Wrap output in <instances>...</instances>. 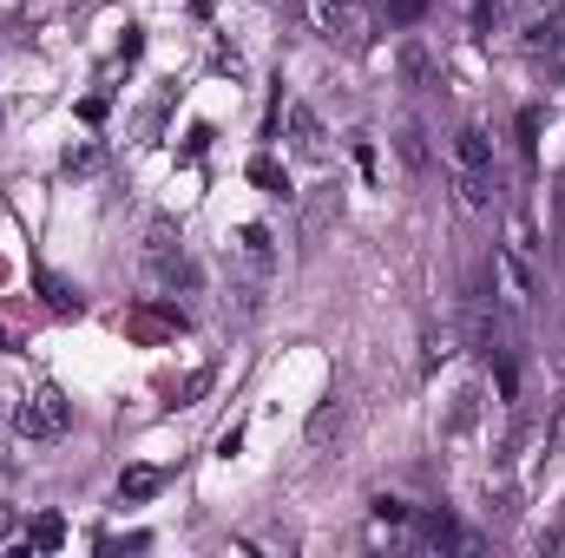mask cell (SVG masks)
I'll return each mask as SVG.
<instances>
[{"label":"cell","mask_w":565,"mask_h":558,"mask_svg":"<svg viewBox=\"0 0 565 558\" xmlns=\"http://www.w3.org/2000/svg\"><path fill=\"white\" fill-rule=\"evenodd\" d=\"M289 144H296L302 158H316V151H322V126H316V112H309V106H289Z\"/></svg>","instance_id":"8992f818"},{"label":"cell","mask_w":565,"mask_h":558,"mask_svg":"<svg viewBox=\"0 0 565 558\" xmlns=\"http://www.w3.org/2000/svg\"><path fill=\"white\" fill-rule=\"evenodd\" d=\"M316 26L329 40H342V46H362V13L349 0H316Z\"/></svg>","instance_id":"277c9868"},{"label":"cell","mask_w":565,"mask_h":558,"mask_svg":"<svg viewBox=\"0 0 565 558\" xmlns=\"http://www.w3.org/2000/svg\"><path fill=\"white\" fill-rule=\"evenodd\" d=\"M145 282L158 296H191L198 289V264H191V250H184V237H178L171 217H158L145 230Z\"/></svg>","instance_id":"6da1fadb"},{"label":"cell","mask_w":565,"mask_h":558,"mask_svg":"<svg viewBox=\"0 0 565 558\" xmlns=\"http://www.w3.org/2000/svg\"><path fill=\"white\" fill-rule=\"evenodd\" d=\"M126 335L132 342H178L184 335V315L178 309H158V296H151L139 309H126Z\"/></svg>","instance_id":"3957f363"},{"label":"cell","mask_w":565,"mask_h":558,"mask_svg":"<svg viewBox=\"0 0 565 558\" xmlns=\"http://www.w3.org/2000/svg\"><path fill=\"white\" fill-rule=\"evenodd\" d=\"M546 453H565V395L553 401V427H546Z\"/></svg>","instance_id":"e0dca14e"},{"label":"cell","mask_w":565,"mask_h":558,"mask_svg":"<svg viewBox=\"0 0 565 558\" xmlns=\"http://www.w3.org/2000/svg\"><path fill=\"white\" fill-rule=\"evenodd\" d=\"M40 296H46V309H53V315H79V289H73V282L66 277H53V270H40Z\"/></svg>","instance_id":"52a82bcc"},{"label":"cell","mask_w":565,"mask_h":558,"mask_svg":"<svg viewBox=\"0 0 565 558\" xmlns=\"http://www.w3.org/2000/svg\"><path fill=\"white\" fill-rule=\"evenodd\" d=\"M454 191H460V204H467V211H487V204H493V171H460V184H454Z\"/></svg>","instance_id":"9c48e42d"},{"label":"cell","mask_w":565,"mask_h":558,"mask_svg":"<svg viewBox=\"0 0 565 558\" xmlns=\"http://www.w3.org/2000/svg\"><path fill=\"white\" fill-rule=\"evenodd\" d=\"M66 420H73V401L60 395V388H33V401H20V440H53V433H66Z\"/></svg>","instance_id":"7a4b0ae2"},{"label":"cell","mask_w":565,"mask_h":558,"mask_svg":"<svg viewBox=\"0 0 565 558\" xmlns=\"http://www.w3.org/2000/svg\"><path fill=\"white\" fill-rule=\"evenodd\" d=\"M402 158H408L415 171H427V139H422V126H402Z\"/></svg>","instance_id":"2e32d148"},{"label":"cell","mask_w":565,"mask_h":558,"mask_svg":"<svg viewBox=\"0 0 565 558\" xmlns=\"http://www.w3.org/2000/svg\"><path fill=\"white\" fill-rule=\"evenodd\" d=\"M526 46H533V53H540V46H553V53H559V46H565V13H553V20H540V26L526 33Z\"/></svg>","instance_id":"4fadbf2b"},{"label":"cell","mask_w":565,"mask_h":558,"mask_svg":"<svg viewBox=\"0 0 565 558\" xmlns=\"http://www.w3.org/2000/svg\"><path fill=\"white\" fill-rule=\"evenodd\" d=\"M26 539H33V546H40V552H53V546H60V539H66V526H60V519H53V513H40V519H33V533H26Z\"/></svg>","instance_id":"9a60e30c"},{"label":"cell","mask_w":565,"mask_h":558,"mask_svg":"<svg viewBox=\"0 0 565 558\" xmlns=\"http://www.w3.org/2000/svg\"><path fill=\"white\" fill-rule=\"evenodd\" d=\"M402 79H408V86H434V60H427L422 40H408V46H402Z\"/></svg>","instance_id":"8fae6325"},{"label":"cell","mask_w":565,"mask_h":558,"mask_svg":"<svg viewBox=\"0 0 565 558\" xmlns=\"http://www.w3.org/2000/svg\"><path fill=\"white\" fill-rule=\"evenodd\" d=\"M388 13H395V20H422L427 0H388Z\"/></svg>","instance_id":"ac0fdd59"},{"label":"cell","mask_w":565,"mask_h":558,"mask_svg":"<svg viewBox=\"0 0 565 558\" xmlns=\"http://www.w3.org/2000/svg\"><path fill=\"white\" fill-rule=\"evenodd\" d=\"M454 158H460V171H493V139L480 126H460L454 132Z\"/></svg>","instance_id":"5b68a950"},{"label":"cell","mask_w":565,"mask_h":558,"mask_svg":"<svg viewBox=\"0 0 565 558\" xmlns=\"http://www.w3.org/2000/svg\"><path fill=\"white\" fill-rule=\"evenodd\" d=\"M250 184H264V191H277V197L289 191V178H282L277 158H257V164H250Z\"/></svg>","instance_id":"5bb4252c"},{"label":"cell","mask_w":565,"mask_h":558,"mask_svg":"<svg viewBox=\"0 0 565 558\" xmlns=\"http://www.w3.org/2000/svg\"><path fill=\"white\" fill-rule=\"evenodd\" d=\"M237 257L257 264V270H270V230H264V224H244V230H237Z\"/></svg>","instance_id":"30bf717a"},{"label":"cell","mask_w":565,"mask_h":558,"mask_svg":"<svg viewBox=\"0 0 565 558\" xmlns=\"http://www.w3.org/2000/svg\"><path fill=\"white\" fill-rule=\"evenodd\" d=\"M158 486H164L158 466H126V473H119V500H151Z\"/></svg>","instance_id":"ba28073f"},{"label":"cell","mask_w":565,"mask_h":558,"mask_svg":"<svg viewBox=\"0 0 565 558\" xmlns=\"http://www.w3.org/2000/svg\"><path fill=\"white\" fill-rule=\"evenodd\" d=\"M422 546H460V533H454L447 513H422Z\"/></svg>","instance_id":"7c38bea8"}]
</instances>
